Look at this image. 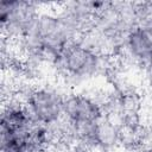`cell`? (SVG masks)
<instances>
[{
  "mask_svg": "<svg viewBox=\"0 0 152 152\" xmlns=\"http://www.w3.org/2000/svg\"><path fill=\"white\" fill-rule=\"evenodd\" d=\"M114 65L113 57L100 55L80 40H75L62 51L53 69L66 84L77 87L99 76H108Z\"/></svg>",
  "mask_w": 152,
  "mask_h": 152,
  "instance_id": "obj_1",
  "label": "cell"
},
{
  "mask_svg": "<svg viewBox=\"0 0 152 152\" xmlns=\"http://www.w3.org/2000/svg\"><path fill=\"white\" fill-rule=\"evenodd\" d=\"M34 121L42 125H53L63 118L65 94L53 86L31 84L21 95Z\"/></svg>",
  "mask_w": 152,
  "mask_h": 152,
  "instance_id": "obj_2",
  "label": "cell"
},
{
  "mask_svg": "<svg viewBox=\"0 0 152 152\" xmlns=\"http://www.w3.org/2000/svg\"><path fill=\"white\" fill-rule=\"evenodd\" d=\"M39 5L28 1H1L0 24L1 34L15 40L24 36L36 23L39 15Z\"/></svg>",
  "mask_w": 152,
  "mask_h": 152,
  "instance_id": "obj_3",
  "label": "cell"
},
{
  "mask_svg": "<svg viewBox=\"0 0 152 152\" xmlns=\"http://www.w3.org/2000/svg\"><path fill=\"white\" fill-rule=\"evenodd\" d=\"M63 116L74 126L94 125L104 116L97 91L65 94Z\"/></svg>",
  "mask_w": 152,
  "mask_h": 152,
  "instance_id": "obj_4",
  "label": "cell"
},
{
  "mask_svg": "<svg viewBox=\"0 0 152 152\" xmlns=\"http://www.w3.org/2000/svg\"><path fill=\"white\" fill-rule=\"evenodd\" d=\"M34 122L24 101L13 96L2 101V110L0 119V132L20 134L25 133Z\"/></svg>",
  "mask_w": 152,
  "mask_h": 152,
  "instance_id": "obj_5",
  "label": "cell"
},
{
  "mask_svg": "<svg viewBox=\"0 0 152 152\" xmlns=\"http://www.w3.org/2000/svg\"><path fill=\"white\" fill-rule=\"evenodd\" d=\"M93 139L99 152H112L120 147L119 125L108 116H103L94 125Z\"/></svg>",
  "mask_w": 152,
  "mask_h": 152,
  "instance_id": "obj_6",
  "label": "cell"
},
{
  "mask_svg": "<svg viewBox=\"0 0 152 152\" xmlns=\"http://www.w3.org/2000/svg\"><path fill=\"white\" fill-rule=\"evenodd\" d=\"M139 69L141 71L144 81L152 89V56H150L147 59H145L142 63H140Z\"/></svg>",
  "mask_w": 152,
  "mask_h": 152,
  "instance_id": "obj_7",
  "label": "cell"
}]
</instances>
